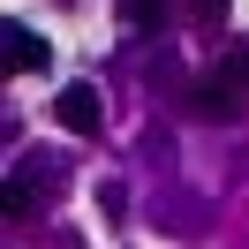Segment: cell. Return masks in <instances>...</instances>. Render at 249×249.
I'll return each instance as SVG.
<instances>
[{
  "instance_id": "obj_1",
  "label": "cell",
  "mask_w": 249,
  "mask_h": 249,
  "mask_svg": "<svg viewBox=\"0 0 249 249\" xmlns=\"http://www.w3.org/2000/svg\"><path fill=\"white\" fill-rule=\"evenodd\" d=\"M189 113H196V121H242L249 113V53H219V61L189 83Z\"/></svg>"
},
{
  "instance_id": "obj_2",
  "label": "cell",
  "mask_w": 249,
  "mask_h": 249,
  "mask_svg": "<svg viewBox=\"0 0 249 249\" xmlns=\"http://www.w3.org/2000/svg\"><path fill=\"white\" fill-rule=\"evenodd\" d=\"M53 121H61L68 136H98V128H106V98H98V83H61Z\"/></svg>"
},
{
  "instance_id": "obj_3",
  "label": "cell",
  "mask_w": 249,
  "mask_h": 249,
  "mask_svg": "<svg viewBox=\"0 0 249 249\" xmlns=\"http://www.w3.org/2000/svg\"><path fill=\"white\" fill-rule=\"evenodd\" d=\"M38 196H46V174H38V166H16L8 181H0V212H8V219H31Z\"/></svg>"
},
{
  "instance_id": "obj_4",
  "label": "cell",
  "mask_w": 249,
  "mask_h": 249,
  "mask_svg": "<svg viewBox=\"0 0 249 249\" xmlns=\"http://www.w3.org/2000/svg\"><path fill=\"white\" fill-rule=\"evenodd\" d=\"M8 68H16V76H38V68H46V38H38L31 23H8Z\"/></svg>"
},
{
  "instance_id": "obj_5",
  "label": "cell",
  "mask_w": 249,
  "mask_h": 249,
  "mask_svg": "<svg viewBox=\"0 0 249 249\" xmlns=\"http://www.w3.org/2000/svg\"><path fill=\"white\" fill-rule=\"evenodd\" d=\"M113 8H121V23H128V31H143V38L166 31V0H113Z\"/></svg>"
},
{
  "instance_id": "obj_6",
  "label": "cell",
  "mask_w": 249,
  "mask_h": 249,
  "mask_svg": "<svg viewBox=\"0 0 249 249\" xmlns=\"http://www.w3.org/2000/svg\"><path fill=\"white\" fill-rule=\"evenodd\" d=\"M98 204H106V219H113V227H121V212H128V196H121V181H106V189H98Z\"/></svg>"
},
{
  "instance_id": "obj_7",
  "label": "cell",
  "mask_w": 249,
  "mask_h": 249,
  "mask_svg": "<svg viewBox=\"0 0 249 249\" xmlns=\"http://www.w3.org/2000/svg\"><path fill=\"white\" fill-rule=\"evenodd\" d=\"M227 16V0H196V23H219Z\"/></svg>"
},
{
  "instance_id": "obj_8",
  "label": "cell",
  "mask_w": 249,
  "mask_h": 249,
  "mask_svg": "<svg viewBox=\"0 0 249 249\" xmlns=\"http://www.w3.org/2000/svg\"><path fill=\"white\" fill-rule=\"evenodd\" d=\"M61 249H83V242H76V234H61Z\"/></svg>"
}]
</instances>
